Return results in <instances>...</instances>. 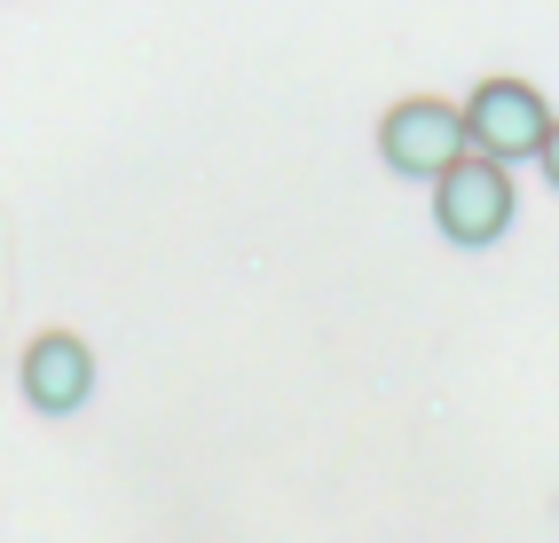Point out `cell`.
I'll return each instance as SVG.
<instances>
[{"instance_id": "cell-1", "label": "cell", "mask_w": 559, "mask_h": 543, "mask_svg": "<svg viewBox=\"0 0 559 543\" xmlns=\"http://www.w3.org/2000/svg\"><path fill=\"white\" fill-rule=\"evenodd\" d=\"M379 158H386L402 181H441L457 158H473L457 102H433V95H409V102H394V111L379 119Z\"/></svg>"}, {"instance_id": "cell-3", "label": "cell", "mask_w": 559, "mask_h": 543, "mask_svg": "<svg viewBox=\"0 0 559 543\" xmlns=\"http://www.w3.org/2000/svg\"><path fill=\"white\" fill-rule=\"evenodd\" d=\"M433 221L450 244H497L512 229V173L489 158H457L433 181Z\"/></svg>"}, {"instance_id": "cell-4", "label": "cell", "mask_w": 559, "mask_h": 543, "mask_svg": "<svg viewBox=\"0 0 559 543\" xmlns=\"http://www.w3.org/2000/svg\"><path fill=\"white\" fill-rule=\"evenodd\" d=\"M24 394H32V410H48V418H71L95 394V354L80 331H40L24 347Z\"/></svg>"}, {"instance_id": "cell-2", "label": "cell", "mask_w": 559, "mask_h": 543, "mask_svg": "<svg viewBox=\"0 0 559 543\" xmlns=\"http://www.w3.org/2000/svg\"><path fill=\"white\" fill-rule=\"evenodd\" d=\"M465 142H473V158H489V166H512V158H536L544 150V134H551V111H544V95L528 80H480L465 95Z\"/></svg>"}, {"instance_id": "cell-5", "label": "cell", "mask_w": 559, "mask_h": 543, "mask_svg": "<svg viewBox=\"0 0 559 543\" xmlns=\"http://www.w3.org/2000/svg\"><path fill=\"white\" fill-rule=\"evenodd\" d=\"M536 158H544V173H551V190H559V119H551V134H544V150H536Z\"/></svg>"}]
</instances>
